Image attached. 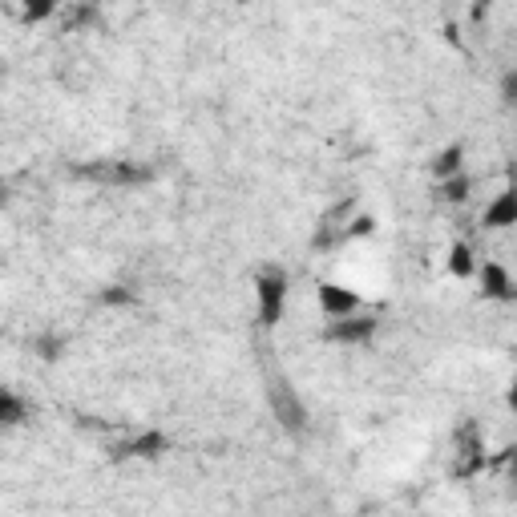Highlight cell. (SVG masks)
Segmentation results:
<instances>
[{
  "mask_svg": "<svg viewBox=\"0 0 517 517\" xmlns=\"http://www.w3.org/2000/svg\"><path fill=\"white\" fill-rule=\"evenodd\" d=\"M287 295L291 283L279 267H267L255 275V307H259V328H279L283 312H287Z\"/></svg>",
  "mask_w": 517,
  "mask_h": 517,
  "instance_id": "cell-1",
  "label": "cell"
},
{
  "mask_svg": "<svg viewBox=\"0 0 517 517\" xmlns=\"http://www.w3.org/2000/svg\"><path fill=\"white\" fill-rule=\"evenodd\" d=\"M316 303H320V312H324L328 320H348V316H360L364 295H360L356 287H348V283L324 279V283L316 287Z\"/></svg>",
  "mask_w": 517,
  "mask_h": 517,
  "instance_id": "cell-2",
  "label": "cell"
},
{
  "mask_svg": "<svg viewBox=\"0 0 517 517\" xmlns=\"http://www.w3.org/2000/svg\"><path fill=\"white\" fill-rule=\"evenodd\" d=\"M477 287H481V295H485L489 303H509V299H513V291H517V283H513L509 267H505V263H497V259H485V263L477 267Z\"/></svg>",
  "mask_w": 517,
  "mask_h": 517,
  "instance_id": "cell-3",
  "label": "cell"
},
{
  "mask_svg": "<svg viewBox=\"0 0 517 517\" xmlns=\"http://www.w3.org/2000/svg\"><path fill=\"white\" fill-rule=\"evenodd\" d=\"M481 227L485 231H513L517 227V186H505L493 194V202L481 215Z\"/></svg>",
  "mask_w": 517,
  "mask_h": 517,
  "instance_id": "cell-4",
  "label": "cell"
},
{
  "mask_svg": "<svg viewBox=\"0 0 517 517\" xmlns=\"http://www.w3.org/2000/svg\"><path fill=\"white\" fill-rule=\"evenodd\" d=\"M376 328H380L376 316H348V320H332V328H328L324 336H328L332 344L356 348V344H368V340L376 336Z\"/></svg>",
  "mask_w": 517,
  "mask_h": 517,
  "instance_id": "cell-5",
  "label": "cell"
},
{
  "mask_svg": "<svg viewBox=\"0 0 517 517\" xmlns=\"http://www.w3.org/2000/svg\"><path fill=\"white\" fill-rule=\"evenodd\" d=\"M170 449V437L162 429H142L126 445H118V457H138V461H158Z\"/></svg>",
  "mask_w": 517,
  "mask_h": 517,
  "instance_id": "cell-6",
  "label": "cell"
},
{
  "mask_svg": "<svg viewBox=\"0 0 517 517\" xmlns=\"http://www.w3.org/2000/svg\"><path fill=\"white\" fill-rule=\"evenodd\" d=\"M271 400H275V412H279L283 429H291V433H303V429H307V408L299 404L295 392H287L283 384H275V388H271Z\"/></svg>",
  "mask_w": 517,
  "mask_h": 517,
  "instance_id": "cell-7",
  "label": "cell"
},
{
  "mask_svg": "<svg viewBox=\"0 0 517 517\" xmlns=\"http://www.w3.org/2000/svg\"><path fill=\"white\" fill-rule=\"evenodd\" d=\"M477 267H481V263H477V255H473L469 243L457 239V243L445 251V271H449L453 279H477Z\"/></svg>",
  "mask_w": 517,
  "mask_h": 517,
  "instance_id": "cell-8",
  "label": "cell"
},
{
  "mask_svg": "<svg viewBox=\"0 0 517 517\" xmlns=\"http://www.w3.org/2000/svg\"><path fill=\"white\" fill-rule=\"evenodd\" d=\"M433 178L437 182H449V178H457V174H465V146L461 142H453V146H445L437 158H433Z\"/></svg>",
  "mask_w": 517,
  "mask_h": 517,
  "instance_id": "cell-9",
  "label": "cell"
},
{
  "mask_svg": "<svg viewBox=\"0 0 517 517\" xmlns=\"http://www.w3.org/2000/svg\"><path fill=\"white\" fill-rule=\"evenodd\" d=\"M25 417H29V404H25V396H17L13 388L0 392V425L17 429V425H25Z\"/></svg>",
  "mask_w": 517,
  "mask_h": 517,
  "instance_id": "cell-10",
  "label": "cell"
},
{
  "mask_svg": "<svg viewBox=\"0 0 517 517\" xmlns=\"http://www.w3.org/2000/svg\"><path fill=\"white\" fill-rule=\"evenodd\" d=\"M469 194H473V178L469 174H457V178L441 182V198L445 202H469Z\"/></svg>",
  "mask_w": 517,
  "mask_h": 517,
  "instance_id": "cell-11",
  "label": "cell"
},
{
  "mask_svg": "<svg viewBox=\"0 0 517 517\" xmlns=\"http://www.w3.org/2000/svg\"><path fill=\"white\" fill-rule=\"evenodd\" d=\"M65 348H69V344H65V336H37V340H33V352H37L45 364L61 360V356H65Z\"/></svg>",
  "mask_w": 517,
  "mask_h": 517,
  "instance_id": "cell-12",
  "label": "cell"
},
{
  "mask_svg": "<svg viewBox=\"0 0 517 517\" xmlns=\"http://www.w3.org/2000/svg\"><path fill=\"white\" fill-rule=\"evenodd\" d=\"M97 299H101V303H110V307H130V303H134V291H130V287H122V283H114V287L101 291Z\"/></svg>",
  "mask_w": 517,
  "mask_h": 517,
  "instance_id": "cell-13",
  "label": "cell"
},
{
  "mask_svg": "<svg viewBox=\"0 0 517 517\" xmlns=\"http://www.w3.org/2000/svg\"><path fill=\"white\" fill-rule=\"evenodd\" d=\"M372 235H376V219L372 215H356L348 223V239H372Z\"/></svg>",
  "mask_w": 517,
  "mask_h": 517,
  "instance_id": "cell-14",
  "label": "cell"
},
{
  "mask_svg": "<svg viewBox=\"0 0 517 517\" xmlns=\"http://www.w3.org/2000/svg\"><path fill=\"white\" fill-rule=\"evenodd\" d=\"M501 101H505V106H517V69H509L501 77Z\"/></svg>",
  "mask_w": 517,
  "mask_h": 517,
  "instance_id": "cell-15",
  "label": "cell"
},
{
  "mask_svg": "<svg viewBox=\"0 0 517 517\" xmlns=\"http://www.w3.org/2000/svg\"><path fill=\"white\" fill-rule=\"evenodd\" d=\"M57 13V5H25V21L33 25V21H49Z\"/></svg>",
  "mask_w": 517,
  "mask_h": 517,
  "instance_id": "cell-16",
  "label": "cell"
},
{
  "mask_svg": "<svg viewBox=\"0 0 517 517\" xmlns=\"http://www.w3.org/2000/svg\"><path fill=\"white\" fill-rule=\"evenodd\" d=\"M505 408L517 417V376H513V380H509V388H505Z\"/></svg>",
  "mask_w": 517,
  "mask_h": 517,
  "instance_id": "cell-17",
  "label": "cell"
},
{
  "mask_svg": "<svg viewBox=\"0 0 517 517\" xmlns=\"http://www.w3.org/2000/svg\"><path fill=\"white\" fill-rule=\"evenodd\" d=\"M509 473H513V477H517V445H513V449H509Z\"/></svg>",
  "mask_w": 517,
  "mask_h": 517,
  "instance_id": "cell-18",
  "label": "cell"
},
{
  "mask_svg": "<svg viewBox=\"0 0 517 517\" xmlns=\"http://www.w3.org/2000/svg\"><path fill=\"white\" fill-rule=\"evenodd\" d=\"M513 299H517V291H513Z\"/></svg>",
  "mask_w": 517,
  "mask_h": 517,
  "instance_id": "cell-19",
  "label": "cell"
}]
</instances>
